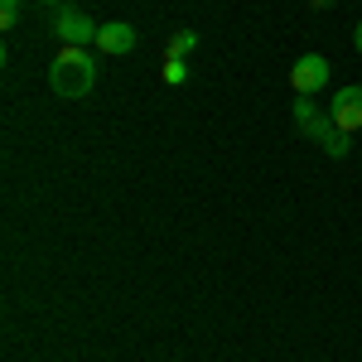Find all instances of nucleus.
Listing matches in <instances>:
<instances>
[{"label":"nucleus","instance_id":"1","mask_svg":"<svg viewBox=\"0 0 362 362\" xmlns=\"http://www.w3.org/2000/svg\"><path fill=\"white\" fill-rule=\"evenodd\" d=\"M49 87H54L58 97H68V102L87 97L97 87V58L87 54V49H63L54 58V68H49Z\"/></svg>","mask_w":362,"mask_h":362},{"label":"nucleus","instance_id":"2","mask_svg":"<svg viewBox=\"0 0 362 362\" xmlns=\"http://www.w3.org/2000/svg\"><path fill=\"white\" fill-rule=\"evenodd\" d=\"M97 29L92 25V15H83V10H58L54 20V34L63 39V49H87V44H97Z\"/></svg>","mask_w":362,"mask_h":362},{"label":"nucleus","instance_id":"3","mask_svg":"<svg viewBox=\"0 0 362 362\" xmlns=\"http://www.w3.org/2000/svg\"><path fill=\"white\" fill-rule=\"evenodd\" d=\"M324 83H329V58H324V54H305L295 68H290V87H295V97H314Z\"/></svg>","mask_w":362,"mask_h":362},{"label":"nucleus","instance_id":"4","mask_svg":"<svg viewBox=\"0 0 362 362\" xmlns=\"http://www.w3.org/2000/svg\"><path fill=\"white\" fill-rule=\"evenodd\" d=\"M329 116H334L338 131H362V87H338V97L329 102Z\"/></svg>","mask_w":362,"mask_h":362},{"label":"nucleus","instance_id":"5","mask_svg":"<svg viewBox=\"0 0 362 362\" xmlns=\"http://www.w3.org/2000/svg\"><path fill=\"white\" fill-rule=\"evenodd\" d=\"M131 49H136V29L126 25V20H112V25L97 29V54L121 58V54H131Z\"/></svg>","mask_w":362,"mask_h":362},{"label":"nucleus","instance_id":"6","mask_svg":"<svg viewBox=\"0 0 362 362\" xmlns=\"http://www.w3.org/2000/svg\"><path fill=\"white\" fill-rule=\"evenodd\" d=\"M194 49H198V34H194V29H179V34H169L165 58H189Z\"/></svg>","mask_w":362,"mask_h":362},{"label":"nucleus","instance_id":"7","mask_svg":"<svg viewBox=\"0 0 362 362\" xmlns=\"http://www.w3.org/2000/svg\"><path fill=\"white\" fill-rule=\"evenodd\" d=\"M319 102H314V97H295V126H300V131H305L309 121H319Z\"/></svg>","mask_w":362,"mask_h":362},{"label":"nucleus","instance_id":"8","mask_svg":"<svg viewBox=\"0 0 362 362\" xmlns=\"http://www.w3.org/2000/svg\"><path fill=\"white\" fill-rule=\"evenodd\" d=\"M348 150H353V140H348V131H334V136L324 140V155H334V160H343Z\"/></svg>","mask_w":362,"mask_h":362},{"label":"nucleus","instance_id":"9","mask_svg":"<svg viewBox=\"0 0 362 362\" xmlns=\"http://www.w3.org/2000/svg\"><path fill=\"white\" fill-rule=\"evenodd\" d=\"M165 83H169V87L189 83V68H184V58H165Z\"/></svg>","mask_w":362,"mask_h":362},{"label":"nucleus","instance_id":"10","mask_svg":"<svg viewBox=\"0 0 362 362\" xmlns=\"http://www.w3.org/2000/svg\"><path fill=\"white\" fill-rule=\"evenodd\" d=\"M15 15H20V0H0V25L15 29Z\"/></svg>","mask_w":362,"mask_h":362},{"label":"nucleus","instance_id":"11","mask_svg":"<svg viewBox=\"0 0 362 362\" xmlns=\"http://www.w3.org/2000/svg\"><path fill=\"white\" fill-rule=\"evenodd\" d=\"M353 44H358V54H362V25H358V29H353Z\"/></svg>","mask_w":362,"mask_h":362},{"label":"nucleus","instance_id":"12","mask_svg":"<svg viewBox=\"0 0 362 362\" xmlns=\"http://www.w3.org/2000/svg\"><path fill=\"white\" fill-rule=\"evenodd\" d=\"M309 5H314V10H324V5H329V0H309Z\"/></svg>","mask_w":362,"mask_h":362},{"label":"nucleus","instance_id":"13","mask_svg":"<svg viewBox=\"0 0 362 362\" xmlns=\"http://www.w3.org/2000/svg\"><path fill=\"white\" fill-rule=\"evenodd\" d=\"M39 5H58V0H39Z\"/></svg>","mask_w":362,"mask_h":362}]
</instances>
